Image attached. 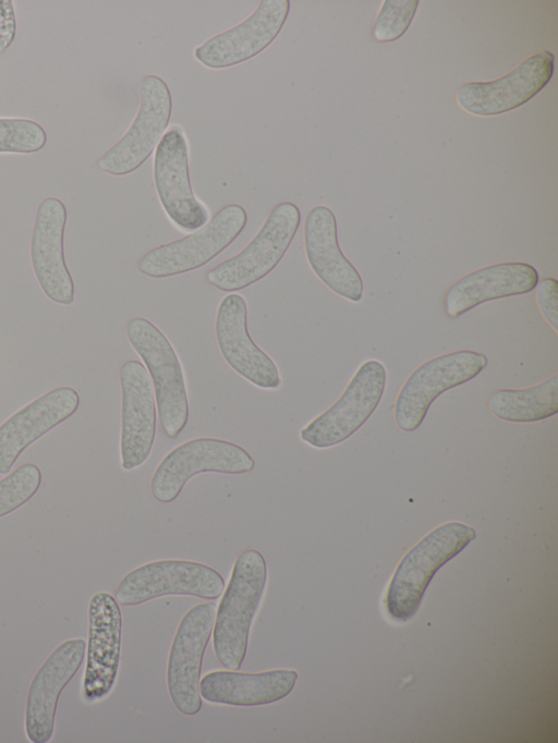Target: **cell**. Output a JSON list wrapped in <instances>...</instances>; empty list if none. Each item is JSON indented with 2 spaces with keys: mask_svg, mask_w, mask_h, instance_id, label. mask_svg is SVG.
Here are the masks:
<instances>
[{
  "mask_svg": "<svg viewBox=\"0 0 558 743\" xmlns=\"http://www.w3.org/2000/svg\"><path fill=\"white\" fill-rule=\"evenodd\" d=\"M47 143L44 127L31 119L0 118V154H34Z\"/></svg>",
  "mask_w": 558,
  "mask_h": 743,
  "instance_id": "484cf974",
  "label": "cell"
},
{
  "mask_svg": "<svg viewBox=\"0 0 558 743\" xmlns=\"http://www.w3.org/2000/svg\"><path fill=\"white\" fill-rule=\"evenodd\" d=\"M267 577V564L258 550L247 549L236 557L213 629L214 653L225 668L238 670L242 666Z\"/></svg>",
  "mask_w": 558,
  "mask_h": 743,
  "instance_id": "6da1fadb",
  "label": "cell"
},
{
  "mask_svg": "<svg viewBox=\"0 0 558 743\" xmlns=\"http://www.w3.org/2000/svg\"><path fill=\"white\" fill-rule=\"evenodd\" d=\"M86 655L81 637L60 643L31 680L25 704L24 727L33 743H47L53 735L57 706L64 687L80 670Z\"/></svg>",
  "mask_w": 558,
  "mask_h": 743,
  "instance_id": "5bb4252c",
  "label": "cell"
},
{
  "mask_svg": "<svg viewBox=\"0 0 558 743\" xmlns=\"http://www.w3.org/2000/svg\"><path fill=\"white\" fill-rule=\"evenodd\" d=\"M68 211L57 197H47L37 207L29 255L36 280L52 302L70 306L74 302V282L64 259V229Z\"/></svg>",
  "mask_w": 558,
  "mask_h": 743,
  "instance_id": "ac0fdd59",
  "label": "cell"
},
{
  "mask_svg": "<svg viewBox=\"0 0 558 743\" xmlns=\"http://www.w3.org/2000/svg\"><path fill=\"white\" fill-rule=\"evenodd\" d=\"M225 590V580L215 569L190 560H157L130 571L120 581L116 599L137 606L169 596H194L215 600Z\"/></svg>",
  "mask_w": 558,
  "mask_h": 743,
  "instance_id": "ba28073f",
  "label": "cell"
},
{
  "mask_svg": "<svg viewBox=\"0 0 558 743\" xmlns=\"http://www.w3.org/2000/svg\"><path fill=\"white\" fill-rule=\"evenodd\" d=\"M475 538V531L460 522L438 526L400 561L388 587L389 614L407 621L417 611L433 575Z\"/></svg>",
  "mask_w": 558,
  "mask_h": 743,
  "instance_id": "7a4b0ae2",
  "label": "cell"
},
{
  "mask_svg": "<svg viewBox=\"0 0 558 743\" xmlns=\"http://www.w3.org/2000/svg\"><path fill=\"white\" fill-rule=\"evenodd\" d=\"M300 220V209L295 204L282 202L276 205L241 252L207 271V282L220 291L232 293L265 278L283 258Z\"/></svg>",
  "mask_w": 558,
  "mask_h": 743,
  "instance_id": "277c9868",
  "label": "cell"
},
{
  "mask_svg": "<svg viewBox=\"0 0 558 743\" xmlns=\"http://www.w3.org/2000/svg\"><path fill=\"white\" fill-rule=\"evenodd\" d=\"M554 59L553 52L543 50L526 58L502 77L465 83L457 92V101L466 112L481 117L514 110L548 84L554 73Z\"/></svg>",
  "mask_w": 558,
  "mask_h": 743,
  "instance_id": "9a60e30c",
  "label": "cell"
},
{
  "mask_svg": "<svg viewBox=\"0 0 558 743\" xmlns=\"http://www.w3.org/2000/svg\"><path fill=\"white\" fill-rule=\"evenodd\" d=\"M17 24L12 0H0V53L13 42Z\"/></svg>",
  "mask_w": 558,
  "mask_h": 743,
  "instance_id": "f1b7e54d",
  "label": "cell"
},
{
  "mask_svg": "<svg viewBox=\"0 0 558 743\" xmlns=\"http://www.w3.org/2000/svg\"><path fill=\"white\" fill-rule=\"evenodd\" d=\"M43 480L40 468L25 463L0 479V519L29 501Z\"/></svg>",
  "mask_w": 558,
  "mask_h": 743,
  "instance_id": "d4e9b609",
  "label": "cell"
},
{
  "mask_svg": "<svg viewBox=\"0 0 558 743\" xmlns=\"http://www.w3.org/2000/svg\"><path fill=\"white\" fill-rule=\"evenodd\" d=\"M138 94V110L131 125L96 161L97 168L107 174L122 176L137 170L166 133L172 112L166 82L157 75H146L140 82Z\"/></svg>",
  "mask_w": 558,
  "mask_h": 743,
  "instance_id": "52a82bcc",
  "label": "cell"
},
{
  "mask_svg": "<svg viewBox=\"0 0 558 743\" xmlns=\"http://www.w3.org/2000/svg\"><path fill=\"white\" fill-rule=\"evenodd\" d=\"M304 248L310 267L324 284L351 302L361 301L362 278L340 249L337 220L328 207L315 206L307 212Z\"/></svg>",
  "mask_w": 558,
  "mask_h": 743,
  "instance_id": "44dd1931",
  "label": "cell"
},
{
  "mask_svg": "<svg viewBox=\"0 0 558 743\" xmlns=\"http://www.w3.org/2000/svg\"><path fill=\"white\" fill-rule=\"evenodd\" d=\"M246 222L247 215L242 206L226 205L194 232L148 251L136 261V269L157 279L198 269L225 251Z\"/></svg>",
  "mask_w": 558,
  "mask_h": 743,
  "instance_id": "5b68a950",
  "label": "cell"
},
{
  "mask_svg": "<svg viewBox=\"0 0 558 743\" xmlns=\"http://www.w3.org/2000/svg\"><path fill=\"white\" fill-rule=\"evenodd\" d=\"M126 338L151 379L162 430L167 437L177 438L186 426L190 414L180 358L165 333L146 318L131 319L126 325Z\"/></svg>",
  "mask_w": 558,
  "mask_h": 743,
  "instance_id": "3957f363",
  "label": "cell"
},
{
  "mask_svg": "<svg viewBox=\"0 0 558 743\" xmlns=\"http://www.w3.org/2000/svg\"><path fill=\"white\" fill-rule=\"evenodd\" d=\"M418 0H385L373 26V38L377 42L399 39L410 27Z\"/></svg>",
  "mask_w": 558,
  "mask_h": 743,
  "instance_id": "4316f807",
  "label": "cell"
},
{
  "mask_svg": "<svg viewBox=\"0 0 558 743\" xmlns=\"http://www.w3.org/2000/svg\"><path fill=\"white\" fill-rule=\"evenodd\" d=\"M536 269L526 263H500L474 270L447 291L445 312L456 318L477 305L508 296L521 295L535 289Z\"/></svg>",
  "mask_w": 558,
  "mask_h": 743,
  "instance_id": "7402d4cb",
  "label": "cell"
},
{
  "mask_svg": "<svg viewBox=\"0 0 558 743\" xmlns=\"http://www.w3.org/2000/svg\"><path fill=\"white\" fill-rule=\"evenodd\" d=\"M255 461L241 446L218 438H195L168 452L156 467L150 494L161 503L174 501L190 478L201 473H250Z\"/></svg>",
  "mask_w": 558,
  "mask_h": 743,
  "instance_id": "8992f818",
  "label": "cell"
},
{
  "mask_svg": "<svg viewBox=\"0 0 558 743\" xmlns=\"http://www.w3.org/2000/svg\"><path fill=\"white\" fill-rule=\"evenodd\" d=\"M385 386V366L376 360L364 362L341 397L301 429V439L317 449L343 442L371 417L381 400Z\"/></svg>",
  "mask_w": 558,
  "mask_h": 743,
  "instance_id": "9c48e42d",
  "label": "cell"
},
{
  "mask_svg": "<svg viewBox=\"0 0 558 743\" xmlns=\"http://www.w3.org/2000/svg\"><path fill=\"white\" fill-rule=\"evenodd\" d=\"M290 11L289 0H262L236 26L210 37L194 50L195 59L213 70L245 62L264 51L279 35Z\"/></svg>",
  "mask_w": 558,
  "mask_h": 743,
  "instance_id": "2e32d148",
  "label": "cell"
},
{
  "mask_svg": "<svg viewBox=\"0 0 558 743\" xmlns=\"http://www.w3.org/2000/svg\"><path fill=\"white\" fill-rule=\"evenodd\" d=\"M217 605L193 606L181 619L170 647L167 663V687L175 708L185 716L199 712V693L204 654L213 634Z\"/></svg>",
  "mask_w": 558,
  "mask_h": 743,
  "instance_id": "30bf717a",
  "label": "cell"
},
{
  "mask_svg": "<svg viewBox=\"0 0 558 743\" xmlns=\"http://www.w3.org/2000/svg\"><path fill=\"white\" fill-rule=\"evenodd\" d=\"M121 434L120 456L125 471L140 467L148 459L156 437L157 406L154 387L143 363L129 360L120 368Z\"/></svg>",
  "mask_w": 558,
  "mask_h": 743,
  "instance_id": "e0dca14e",
  "label": "cell"
},
{
  "mask_svg": "<svg viewBox=\"0 0 558 743\" xmlns=\"http://www.w3.org/2000/svg\"><path fill=\"white\" fill-rule=\"evenodd\" d=\"M122 634V613L114 596L99 592L88 604L86 665L82 698L87 704L107 697L117 681Z\"/></svg>",
  "mask_w": 558,
  "mask_h": 743,
  "instance_id": "4fadbf2b",
  "label": "cell"
},
{
  "mask_svg": "<svg viewBox=\"0 0 558 743\" xmlns=\"http://www.w3.org/2000/svg\"><path fill=\"white\" fill-rule=\"evenodd\" d=\"M154 183L167 217L177 228L195 231L209 220L207 207L191 185L187 143L179 126L168 130L156 147Z\"/></svg>",
  "mask_w": 558,
  "mask_h": 743,
  "instance_id": "7c38bea8",
  "label": "cell"
},
{
  "mask_svg": "<svg viewBox=\"0 0 558 743\" xmlns=\"http://www.w3.org/2000/svg\"><path fill=\"white\" fill-rule=\"evenodd\" d=\"M487 357L462 350L434 357L418 366L405 380L395 404V419L404 431L422 424L433 401L442 392L470 381L487 365Z\"/></svg>",
  "mask_w": 558,
  "mask_h": 743,
  "instance_id": "8fae6325",
  "label": "cell"
},
{
  "mask_svg": "<svg viewBox=\"0 0 558 743\" xmlns=\"http://www.w3.org/2000/svg\"><path fill=\"white\" fill-rule=\"evenodd\" d=\"M215 332L222 357L236 374L260 389L276 390L281 386L276 363L248 333L247 305L242 295L230 293L220 301Z\"/></svg>",
  "mask_w": 558,
  "mask_h": 743,
  "instance_id": "d6986e66",
  "label": "cell"
},
{
  "mask_svg": "<svg viewBox=\"0 0 558 743\" xmlns=\"http://www.w3.org/2000/svg\"><path fill=\"white\" fill-rule=\"evenodd\" d=\"M80 394L54 388L27 403L0 425V475L8 474L21 453L78 409Z\"/></svg>",
  "mask_w": 558,
  "mask_h": 743,
  "instance_id": "ffe728a7",
  "label": "cell"
},
{
  "mask_svg": "<svg viewBox=\"0 0 558 743\" xmlns=\"http://www.w3.org/2000/svg\"><path fill=\"white\" fill-rule=\"evenodd\" d=\"M490 412L507 422L530 423L558 412V375L524 389H501L488 400Z\"/></svg>",
  "mask_w": 558,
  "mask_h": 743,
  "instance_id": "cb8c5ba5",
  "label": "cell"
},
{
  "mask_svg": "<svg viewBox=\"0 0 558 743\" xmlns=\"http://www.w3.org/2000/svg\"><path fill=\"white\" fill-rule=\"evenodd\" d=\"M536 303L539 312L558 332V282L554 278H544L536 284Z\"/></svg>",
  "mask_w": 558,
  "mask_h": 743,
  "instance_id": "83f0119b",
  "label": "cell"
},
{
  "mask_svg": "<svg viewBox=\"0 0 558 743\" xmlns=\"http://www.w3.org/2000/svg\"><path fill=\"white\" fill-rule=\"evenodd\" d=\"M298 672L275 669L262 672L215 670L199 680L201 696L214 704L262 706L287 697L295 686Z\"/></svg>",
  "mask_w": 558,
  "mask_h": 743,
  "instance_id": "603a6c76",
  "label": "cell"
}]
</instances>
